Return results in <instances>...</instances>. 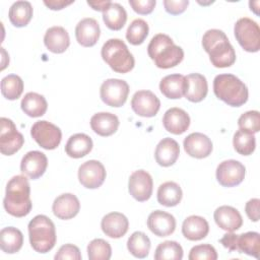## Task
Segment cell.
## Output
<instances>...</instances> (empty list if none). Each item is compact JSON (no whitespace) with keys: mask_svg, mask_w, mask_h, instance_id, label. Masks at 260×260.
Returning a JSON list of instances; mask_svg holds the SVG:
<instances>
[{"mask_svg":"<svg viewBox=\"0 0 260 260\" xmlns=\"http://www.w3.org/2000/svg\"><path fill=\"white\" fill-rule=\"evenodd\" d=\"M3 206L7 213L15 217H23L30 212V186L24 176L16 175L8 181Z\"/></svg>","mask_w":260,"mask_h":260,"instance_id":"obj_1","label":"cell"},{"mask_svg":"<svg viewBox=\"0 0 260 260\" xmlns=\"http://www.w3.org/2000/svg\"><path fill=\"white\" fill-rule=\"evenodd\" d=\"M202 47L209 55L211 64L216 68H225L236 62V52L226 35L216 28L208 29L202 37Z\"/></svg>","mask_w":260,"mask_h":260,"instance_id":"obj_2","label":"cell"},{"mask_svg":"<svg viewBox=\"0 0 260 260\" xmlns=\"http://www.w3.org/2000/svg\"><path fill=\"white\" fill-rule=\"evenodd\" d=\"M147 54L155 66L169 69L179 65L184 59V51L174 44V41L165 34L155 35L147 46Z\"/></svg>","mask_w":260,"mask_h":260,"instance_id":"obj_3","label":"cell"},{"mask_svg":"<svg viewBox=\"0 0 260 260\" xmlns=\"http://www.w3.org/2000/svg\"><path fill=\"white\" fill-rule=\"evenodd\" d=\"M215 96L231 107H241L247 103L249 92L246 84L236 75L218 74L213 79Z\"/></svg>","mask_w":260,"mask_h":260,"instance_id":"obj_4","label":"cell"},{"mask_svg":"<svg viewBox=\"0 0 260 260\" xmlns=\"http://www.w3.org/2000/svg\"><path fill=\"white\" fill-rule=\"evenodd\" d=\"M28 238L31 248L38 253H48L57 241L54 222L44 214L36 215L28 222Z\"/></svg>","mask_w":260,"mask_h":260,"instance_id":"obj_5","label":"cell"},{"mask_svg":"<svg viewBox=\"0 0 260 260\" xmlns=\"http://www.w3.org/2000/svg\"><path fill=\"white\" fill-rule=\"evenodd\" d=\"M103 60L117 73H128L135 65L133 55L120 39H110L102 47Z\"/></svg>","mask_w":260,"mask_h":260,"instance_id":"obj_6","label":"cell"},{"mask_svg":"<svg viewBox=\"0 0 260 260\" xmlns=\"http://www.w3.org/2000/svg\"><path fill=\"white\" fill-rule=\"evenodd\" d=\"M234 34L245 51L255 53L260 50V28L253 19L249 17L238 19L234 26Z\"/></svg>","mask_w":260,"mask_h":260,"instance_id":"obj_7","label":"cell"},{"mask_svg":"<svg viewBox=\"0 0 260 260\" xmlns=\"http://www.w3.org/2000/svg\"><path fill=\"white\" fill-rule=\"evenodd\" d=\"M30 135L41 147L47 150L57 148L62 139L60 128L46 120L36 122L30 128Z\"/></svg>","mask_w":260,"mask_h":260,"instance_id":"obj_8","label":"cell"},{"mask_svg":"<svg viewBox=\"0 0 260 260\" xmlns=\"http://www.w3.org/2000/svg\"><path fill=\"white\" fill-rule=\"evenodd\" d=\"M129 85L125 80L118 78H110L105 80L100 88V96L102 101L114 108L122 107L128 98Z\"/></svg>","mask_w":260,"mask_h":260,"instance_id":"obj_9","label":"cell"},{"mask_svg":"<svg viewBox=\"0 0 260 260\" xmlns=\"http://www.w3.org/2000/svg\"><path fill=\"white\" fill-rule=\"evenodd\" d=\"M0 124V151L4 155H12L22 147L23 135L17 131L13 121L8 118L2 117Z\"/></svg>","mask_w":260,"mask_h":260,"instance_id":"obj_10","label":"cell"},{"mask_svg":"<svg viewBox=\"0 0 260 260\" xmlns=\"http://www.w3.org/2000/svg\"><path fill=\"white\" fill-rule=\"evenodd\" d=\"M216 180L223 187H235L240 185L246 175L245 166L236 159L221 161L216 168Z\"/></svg>","mask_w":260,"mask_h":260,"instance_id":"obj_11","label":"cell"},{"mask_svg":"<svg viewBox=\"0 0 260 260\" xmlns=\"http://www.w3.org/2000/svg\"><path fill=\"white\" fill-rule=\"evenodd\" d=\"M107 173L104 165L95 159L83 162L78 169L79 183L87 189H96L105 182Z\"/></svg>","mask_w":260,"mask_h":260,"instance_id":"obj_12","label":"cell"},{"mask_svg":"<svg viewBox=\"0 0 260 260\" xmlns=\"http://www.w3.org/2000/svg\"><path fill=\"white\" fill-rule=\"evenodd\" d=\"M153 182L151 176L144 170L133 172L128 181L130 195L139 202H144L151 197Z\"/></svg>","mask_w":260,"mask_h":260,"instance_id":"obj_13","label":"cell"},{"mask_svg":"<svg viewBox=\"0 0 260 260\" xmlns=\"http://www.w3.org/2000/svg\"><path fill=\"white\" fill-rule=\"evenodd\" d=\"M131 108L140 117H154L160 108L159 99L150 90H138L131 100Z\"/></svg>","mask_w":260,"mask_h":260,"instance_id":"obj_14","label":"cell"},{"mask_svg":"<svg viewBox=\"0 0 260 260\" xmlns=\"http://www.w3.org/2000/svg\"><path fill=\"white\" fill-rule=\"evenodd\" d=\"M48 167L46 154L39 150H31L24 154L20 162V171L31 180L42 177Z\"/></svg>","mask_w":260,"mask_h":260,"instance_id":"obj_15","label":"cell"},{"mask_svg":"<svg viewBox=\"0 0 260 260\" xmlns=\"http://www.w3.org/2000/svg\"><path fill=\"white\" fill-rule=\"evenodd\" d=\"M187 154L195 158L207 157L212 152V142L208 136L200 132L189 134L183 142Z\"/></svg>","mask_w":260,"mask_h":260,"instance_id":"obj_16","label":"cell"},{"mask_svg":"<svg viewBox=\"0 0 260 260\" xmlns=\"http://www.w3.org/2000/svg\"><path fill=\"white\" fill-rule=\"evenodd\" d=\"M147 226L157 237H168L176 230V218L171 213L154 210L147 217Z\"/></svg>","mask_w":260,"mask_h":260,"instance_id":"obj_17","label":"cell"},{"mask_svg":"<svg viewBox=\"0 0 260 260\" xmlns=\"http://www.w3.org/2000/svg\"><path fill=\"white\" fill-rule=\"evenodd\" d=\"M53 213L59 219L67 220L75 217L80 210V202L72 193L59 195L52 205Z\"/></svg>","mask_w":260,"mask_h":260,"instance_id":"obj_18","label":"cell"},{"mask_svg":"<svg viewBox=\"0 0 260 260\" xmlns=\"http://www.w3.org/2000/svg\"><path fill=\"white\" fill-rule=\"evenodd\" d=\"M101 36L99 22L91 17L81 19L75 27V38L82 47H92L96 44Z\"/></svg>","mask_w":260,"mask_h":260,"instance_id":"obj_19","label":"cell"},{"mask_svg":"<svg viewBox=\"0 0 260 260\" xmlns=\"http://www.w3.org/2000/svg\"><path fill=\"white\" fill-rule=\"evenodd\" d=\"M101 228L106 236L112 239H119L128 232L129 221L121 212H110L103 217Z\"/></svg>","mask_w":260,"mask_h":260,"instance_id":"obj_20","label":"cell"},{"mask_svg":"<svg viewBox=\"0 0 260 260\" xmlns=\"http://www.w3.org/2000/svg\"><path fill=\"white\" fill-rule=\"evenodd\" d=\"M213 218L215 223L226 232H235L243 224V218L239 210L229 205L217 207L213 213Z\"/></svg>","mask_w":260,"mask_h":260,"instance_id":"obj_21","label":"cell"},{"mask_svg":"<svg viewBox=\"0 0 260 260\" xmlns=\"http://www.w3.org/2000/svg\"><path fill=\"white\" fill-rule=\"evenodd\" d=\"M162 124L165 129L175 135L183 134L190 126V117L186 111L180 108L169 109L164 117Z\"/></svg>","mask_w":260,"mask_h":260,"instance_id":"obj_22","label":"cell"},{"mask_svg":"<svg viewBox=\"0 0 260 260\" xmlns=\"http://www.w3.org/2000/svg\"><path fill=\"white\" fill-rule=\"evenodd\" d=\"M180 154V147L178 142L170 137L161 139L156 145L154 151L155 161L160 167H171L173 166Z\"/></svg>","mask_w":260,"mask_h":260,"instance_id":"obj_23","label":"cell"},{"mask_svg":"<svg viewBox=\"0 0 260 260\" xmlns=\"http://www.w3.org/2000/svg\"><path fill=\"white\" fill-rule=\"evenodd\" d=\"M185 98L192 103H199L203 101L208 92V84L205 76L200 73H191L185 76Z\"/></svg>","mask_w":260,"mask_h":260,"instance_id":"obj_24","label":"cell"},{"mask_svg":"<svg viewBox=\"0 0 260 260\" xmlns=\"http://www.w3.org/2000/svg\"><path fill=\"white\" fill-rule=\"evenodd\" d=\"M44 44L50 52L61 54L68 49L70 38L64 27L55 25L47 29L44 36Z\"/></svg>","mask_w":260,"mask_h":260,"instance_id":"obj_25","label":"cell"},{"mask_svg":"<svg viewBox=\"0 0 260 260\" xmlns=\"http://www.w3.org/2000/svg\"><path fill=\"white\" fill-rule=\"evenodd\" d=\"M119 119L115 114L100 112L90 118V127L100 136L108 137L113 135L119 127Z\"/></svg>","mask_w":260,"mask_h":260,"instance_id":"obj_26","label":"cell"},{"mask_svg":"<svg viewBox=\"0 0 260 260\" xmlns=\"http://www.w3.org/2000/svg\"><path fill=\"white\" fill-rule=\"evenodd\" d=\"M208 232L209 224L202 216L190 215L183 221L182 234L189 241H200L208 235Z\"/></svg>","mask_w":260,"mask_h":260,"instance_id":"obj_27","label":"cell"},{"mask_svg":"<svg viewBox=\"0 0 260 260\" xmlns=\"http://www.w3.org/2000/svg\"><path fill=\"white\" fill-rule=\"evenodd\" d=\"M91 138L84 133H76L69 137L65 145V152L72 158H81L92 149Z\"/></svg>","mask_w":260,"mask_h":260,"instance_id":"obj_28","label":"cell"},{"mask_svg":"<svg viewBox=\"0 0 260 260\" xmlns=\"http://www.w3.org/2000/svg\"><path fill=\"white\" fill-rule=\"evenodd\" d=\"M186 89V79L182 74H170L165 76L159 82L160 92L168 99H181Z\"/></svg>","mask_w":260,"mask_h":260,"instance_id":"obj_29","label":"cell"},{"mask_svg":"<svg viewBox=\"0 0 260 260\" xmlns=\"http://www.w3.org/2000/svg\"><path fill=\"white\" fill-rule=\"evenodd\" d=\"M23 244L22 233L14 228L7 226L0 232V248L6 254H14L18 252Z\"/></svg>","mask_w":260,"mask_h":260,"instance_id":"obj_30","label":"cell"},{"mask_svg":"<svg viewBox=\"0 0 260 260\" xmlns=\"http://www.w3.org/2000/svg\"><path fill=\"white\" fill-rule=\"evenodd\" d=\"M20 107L24 114L27 116L31 118H38L42 117L46 113L48 104L44 95L37 92H27L22 98Z\"/></svg>","mask_w":260,"mask_h":260,"instance_id":"obj_31","label":"cell"},{"mask_svg":"<svg viewBox=\"0 0 260 260\" xmlns=\"http://www.w3.org/2000/svg\"><path fill=\"white\" fill-rule=\"evenodd\" d=\"M183 197V192L179 184L173 181L162 183L157 189V201L159 204L173 207L178 205Z\"/></svg>","mask_w":260,"mask_h":260,"instance_id":"obj_32","label":"cell"},{"mask_svg":"<svg viewBox=\"0 0 260 260\" xmlns=\"http://www.w3.org/2000/svg\"><path fill=\"white\" fill-rule=\"evenodd\" d=\"M32 13V6L28 1H16L10 6L8 16L12 25L23 27L30 21Z\"/></svg>","mask_w":260,"mask_h":260,"instance_id":"obj_33","label":"cell"},{"mask_svg":"<svg viewBox=\"0 0 260 260\" xmlns=\"http://www.w3.org/2000/svg\"><path fill=\"white\" fill-rule=\"evenodd\" d=\"M103 20L108 28L120 30L127 21V12L121 4L112 2L103 11Z\"/></svg>","mask_w":260,"mask_h":260,"instance_id":"obj_34","label":"cell"},{"mask_svg":"<svg viewBox=\"0 0 260 260\" xmlns=\"http://www.w3.org/2000/svg\"><path fill=\"white\" fill-rule=\"evenodd\" d=\"M236 251L259 258L260 251V235L257 232H247L237 235Z\"/></svg>","mask_w":260,"mask_h":260,"instance_id":"obj_35","label":"cell"},{"mask_svg":"<svg viewBox=\"0 0 260 260\" xmlns=\"http://www.w3.org/2000/svg\"><path fill=\"white\" fill-rule=\"evenodd\" d=\"M151 243L143 232H134L127 241V249L134 257L143 259L148 256Z\"/></svg>","mask_w":260,"mask_h":260,"instance_id":"obj_36","label":"cell"},{"mask_svg":"<svg viewBox=\"0 0 260 260\" xmlns=\"http://www.w3.org/2000/svg\"><path fill=\"white\" fill-rule=\"evenodd\" d=\"M233 145L238 153L242 155H250L255 150L256 139L253 133L239 129L234 134Z\"/></svg>","mask_w":260,"mask_h":260,"instance_id":"obj_37","label":"cell"},{"mask_svg":"<svg viewBox=\"0 0 260 260\" xmlns=\"http://www.w3.org/2000/svg\"><path fill=\"white\" fill-rule=\"evenodd\" d=\"M23 91V81L16 74H9L1 80V92L2 95L9 100L14 101L20 98Z\"/></svg>","mask_w":260,"mask_h":260,"instance_id":"obj_38","label":"cell"},{"mask_svg":"<svg viewBox=\"0 0 260 260\" xmlns=\"http://www.w3.org/2000/svg\"><path fill=\"white\" fill-rule=\"evenodd\" d=\"M183 258V248L175 241H165L160 243L154 252L155 260H181Z\"/></svg>","mask_w":260,"mask_h":260,"instance_id":"obj_39","label":"cell"},{"mask_svg":"<svg viewBox=\"0 0 260 260\" xmlns=\"http://www.w3.org/2000/svg\"><path fill=\"white\" fill-rule=\"evenodd\" d=\"M148 31L149 27L147 22L141 18H136L128 26L126 39L131 45L138 46L145 41L148 36Z\"/></svg>","mask_w":260,"mask_h":260,"instance_id":"obj_40","label":"cell"},{"mask_svg":"<svg viewBox=\"0 0 260 260\" xmlns=\"http://www.w3.org/2000/svg\"><path fill=\"white\" fill-rule=\"evenodd\" d=\"M89 260H109L112 256L111 245L104 239H93L87 246Z\"/></svg>","mask_w":260,"mask_h":260,"instance_id":"obj_41","label":"cell"},{"mask_svg":"<svg viewBox=\"0 0 260 260\" xmlns=\"http://www.w3.org/2000/svg\"><path fill=\"white\" fill-rule=\"evenodd\" d=\"M238 126L240 129L257 133L260 130V114L258 111H248L242 114L238 120Z\"/></svg>","mask_w":260,"mask_h":260,"instance_id":"obj_42","label":"cell"},{"mask_svg":"<svg viewBox=\"0 0 260 260\" xmlns=\"http://www.w3.org/2000/svg\"><path fill=\"white\" fill-rule=\"evenodd\" d=\"M189 260H216L217 253L213 246L209 244H202L194 246L189 253Z\"/></svg>","mask_w":260,"mask_h":260,"instance_id":"obj_43","label":"cell"},{"mask_svg":"<svg viewBox=\"0 0 260 260\" xmlns=\"http://www.w3.org/2000/svg\"><path fill=\"white\" fill-rule=\"evenodd\" d=\"M56 260H64V259H70V260H80L81 254L79 251V248L73 244H65L61 246L56 253L55 257Z\"/></svg>","mask_w":260,"mask_h":260,"instance_id":"obj_44","label":"cell"},{"mask_svg":"<svg viewBox=\"0 0 260 260\" xmlns=\"http://www.w3.org/2000/svg\"><path fill=\"white\" fill-rule=\"evenodd\" d=\"M129 4L132 9L141 15L149 14L155 7V0H129Z\"/></svg>","mask_w":260,"mask_h":260,"instance_id":"obj_45","label":"cell"},{"mask_svg":"<svg viewBox=\"0 0 260 260\" xmlns=\"http://www.w3.org/2000/svg\"><path fill=\"white\" fill-rule=\"evenodd\" d=\"M189 5L188 0H165L164 6L168 13L172 15H178L183 13Z\"/></svg>","mask_w":260,"mask_h":260,"instance_id":"obj_46","label":"cell"},{"mask_svg":"<svg viewBox=\"0 0 260 260\" xmlns=\"http://www.w3.org/2000/svg\"><path fill=\"white\" fill-rule=\"evenodd\" d=\"M259 205L260 200L258 198H252L250 199L245 206V211L247 216L254 222L259 220Z\"/></svg>","mask_w":260,"mask_h":260,"instance_id":"obj_47","label":"cell"},{"mask_svg":"<svg viewBox=\"0 0 260 260\" xmlns=\"http://www.w3.org/2000/svg\"><path fill=\"white\" fill-rule=\"evenodd\" d=\"M74 1H64V0H45L44 4L51 10H61L66 6L72 4Z\"/></svg>","mask_w":260,"mask_h":260,"instance_id":"obj_48","label":"cell"},{"mask_svg":"<svg viewBox=\"0 0 260 260\" xmlns=\"http://www.w3.org/2000/svg\"><path fill=\"white\" fill-rule=\"evenodd\" d=\"M112 2L107 0V1H87V4L92 7V9L98 10V11H105V9L111 4Z\"/></svg>","mask_w":260,"mask_h":260,"instance_id":"obj_49","label":"cell"},{"mask_svg":"<svg viewBox=\"0 0 260 260\" xmlns=\"http://www.w3.org/2000/svg\"><path fill=\"white\" fill-rule=\"evenodd\" d=\"M249 6H250V9H251L256 15L259 14V11H258L259 1H250V2H249Z\"/></svg>","mask_w":260,"mask_h":260,"instance_id":"obj_50","label":"cell"}]
</instances>
